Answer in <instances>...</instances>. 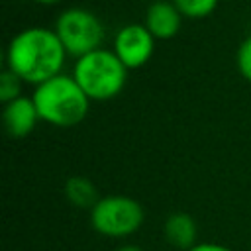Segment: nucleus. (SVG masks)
<instances>
[{"mask_svg": "<svg viewBox=\"0 0 251 251\" xmlns=\"http://www.w3.org/2000/svg\"><path fill=\"white\" fill-rule=\"evenodd\" d=\"M33 104L41 120L55 126H75L88 112V96L71 76L57 75L35 88Z\"/></svg>", "mask_w": 251, "mask_h": 251, "instance_id": "obj_2", "label": "nucleus"}, {"mask_svg": "<svg viewBox=\"0 0 251 251\" xmlns=\"http://www.w3.org/2000/svg\"><path fill=\"white\" fill-rule=\"evenodd\" d=\"M55 33L61 39L65 51L76 55L78 59L96 51L104 39V27L100 20L80 8L63 12L57 20Z\"/></svg>", "mask_w": 251, "mask_h": 251, "instance_id": "obj_4", "label": "nucleus"}, {"mask_svg": "<svg viewBox=\"0 0 251 251\" xmlns=\"http://www.w3.org/2000/svg\"><path fill=\"white\" fill-rule=\"evenodd\" d=\"M216 4H218V0H175L176 10L188 18L208 16L216 8Z\"/></svg>", "mask_w": 251, "mask_h": 251, "instance_id": "obj_11", "label": "nucleus"}, {"mask_svg": "<svg viewBox=\"0 0 251 251\" xmlns=\"http://www.w3.org/2000/svg\"><path fill=\"white\" fill-rule=\"evenodd\" d=\"M20 80L22 78L14 71H10V69L0 75V100L4 104H8V102L18 98V94H20Z\"/></svg>", "mask_w": 251, "mask_h": 251, "instance_id": "obj_12", "label": "nucleus"}, {"mask_svg": "<svg viewBox=\"0 0 251 251\" xmlns=\"http://www.w3.org/2000/svg\"><path fill=\"white\" fill-rule=\"evenodd\" d=\"M37 2H41V4H53V2H59V0H37Z\"/></svg>", "mask_w": 251, "mask_h": 251, "instance_id": "obj_16", "label": "nucleus"}, {"mask_svg": "<svg viewBox=\"0 0 251 251\" xmlns=\"http://www.w3.org/2000/svg\"><path fill=\"white\" fill-rule=\"evenodd\" d=\"M165 235L167 239L176 245V247H184V249H190L194 247V239H196V226L192 222L190 216L186 214H173L167 224H165Z\"/></svg>", "mask_w": 251, "mask_h": 251, "instance_id": "obj_9", "label": "nucleus"}, {"mask_svg": "<svg viewBox=\"0 0 251 251\" xmlns=\"http://www.w3.org/2000/svg\"><path fill=\"white\" fill-rule=\"evenodd\" d=\"M118 251H141V249H137V247H133V245H126V247H120Z\"/></svg>", "mask_w": 251, "mask_h": 251, "instance_id": "obj_15", "label": "nucleus"}, {"mask_svg": "<svg viewBox=\"0 0 251 251\" xmlns=\"http://www.w3.org/2000/svg\"><path fill=\"white\" fill-rule=\"evenodd\" d=\"M96 231L112 237L133 233L143 222V208L127 196H108L96 202L90 214Z\"/></svg>", "mask_w": 251, "mask_h": 251, "instance_id": "obj_5", "label": "nucleus"}, {"mask_svg": "<svg viewBox=\"0 0 251 251\" xmlns=\"http://www.w3.org/2000/svg\"><path fill=\"white\" fill-rule=\"evenodd\" d=\"M188 251H231V249L222 247V245H216V243H200V245L190 247Z\"/></svg>", "mask_w": 251, "mask_h": 251, "instance_id": "obj_14", "label": "nucleus"}, {"mask_svg": "<svg viewBox=\"0 0 251 251\" xmlns=\"http://www.w3.org/2000/svg\"><path fill=\"white\" fill-rule=\"evenodd\" d=\"M65 192L69 196V200L80 208H86V206H96V188L92 186V182L88 178H82V176H73L67 180L65 184Z\"/></svg>", "mask_w": 251, "mask_h": 251, "instance_id": "obj_10", "label": "nucleus"}, {"mask_svg": "<svg viewBox=\"0 0 251 251\" xmlns=\"http://www.w3.org/2000/svg\"><path fill=\"white\" fill-rule=\"evenodd\" d=\"M237 65H239V71L241 75L251 80V35L241 43L239 47V53H237Z\"/></svg>", "mask_w": 251, "mask_h": 251, "instance_id": "obj_13", "label": "nucleus"}, {"mask_svg": "<svg viewBox=\"0 0 251 251\" xmlns=\"http://www.w3.org/2000/svg\"><path fill=\"white\" fill-rule=\"evenodd\" d=\"M65 59V47L57 33L31 27L18 33L8 47V67L22 80L41 84L59 75Z\"/></svg>", "mask_w": 251, "mask_h": 251, "instance_id": "obj_1", "label": "nucleus"}, {"mask_svg": "<svg viewBox=\"0 0 251 251\" xmlns=\"http://www.w3.org/2000/svg\"><path fill=\"white\" fill-rule=\"evenodd\" d=\"M39 114H37V108L33 104V100L29 98H24V96H18L16 100L8 102L6 108H4V126H6V131L10 137H25L35 122H37Z\"/></svg>", "mask_w": 251, "mask_h": 251, "instance_id": "obj_7", "label": "nucleus"}, {"mask_svg": "<svg viewBox=\"0 0 251 251\" xmlns=\"http://www.w3.org/2000/svg\"><path fill=\"white\" fill-rule=\"evenodd\" d=\"M180 27V12L169 2H155L147 10V29L157 39L173 37Z\"/></svg>", "mask_w": 251, "mask_h": 251, "instance_id": "obj_8", "label": "nucleus"}, {"mask_svg": "<svg viewBox=\"0 0 251 251\" xmlns=\"http://www.w3.org/2000/svg\"><path fill=\"white\" fill-rule=\"evenodd\" d=\"M116 55L127 69L141 67L153 53V35L147 27L131 24L118 31L116 35Z\"/></svg>", "mask_w": 251, "mask_h": 251, "instance_id": "obj_6", "label": "nucleus"}, {"mask_svg": "<svg viewBox=\"0 0 251 251\" xmlns=\"http://www.w3.org/2000/svg\"><path fill=\"white\" fill-rule=\"evenodd\" d=\"M126 65L116 53L96 49L80 57L75 65V80L88 98L108 100L126 84Z\"/></svg>", "mask_w": 251, "mask_h": 251, "instance_id": "obj_3", "label": "nucleus"}]
</instances>
